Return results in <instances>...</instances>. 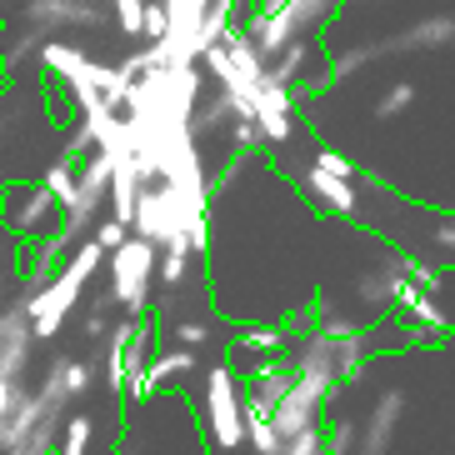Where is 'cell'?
Segmentation results:
<instances>
[{
    "instance_id": "cell-20",
    "label": "cell",
    "mask_w": 455,
    "mask_h": 455,
    "mask_svg": "<svg viewBox=\"0 0 455 455\" xmlns=\"http://www.w3.org/2000/svg\"><path fill=\"white\" fill-rule=\"evenodd\" d=\"M175 340L196 350V346H205V340H211V325H205V321H180V325H175Z\"/></svg>"
},
{
    "instance_id": "cell-1",
    "label": "cell",
    "mask_w": 455,
    "mask_h": 455,
    "mask_svg": "<svg viewBox=\"0 0 455 455\" xmlns=\"http://www.w3.org/2000/svg\"><path fill=\"white\" fill-rule=\"evenodd\" d=\"M445 45H455V11L445 15H426V20H411V26H401L395 36H375V41L365 45H350V51H335L331 60H325V76L331 81H346V76H355V70H365L371 60H380V55H415V51H445Z\"/></svg>"
},
{
    "instance_id": "cell-17",
    "label": "cell",
    "mask_w": 455,
    "mask_h": 455,
    "mask_svg": "<svg viewBox=\"0 0 455 455\" xmlns=\"http://www.w3.org/2000/svg\"><path fill=\"white\" fill-rule=\"evenodd\" d=\"M190 275V251H161V281L180 285Z\"/></svg>"
},
{
    "instance_id": "cell-19",
    "label": "cell",
    "mask_w": 455,
    "mask_h": 455,
    "mask_svg": "<svg viewBox=\"0 0 455 455\" xmlns=\"http://www.w3.org/2000/svg\"><path fill=\"white\" fill-rule=\"evenodd\" d=\"M95 241L106 245V251L125 245V241H131V220H121V215H110V220H100V230H95Z\"/></svg>"
},
{
    "instance_id": "cell-13",
    "label": "cell",
    "mask_w": 455,
    "mask_h": 455,
    "mask_svg": "<svg viewBox=\"0 0 455 455\" xmlns=\"http://www.w3.org/2000/svg\"><path fill=\"white\" fill-rule=\"evenodd\" d=\"M415 100H420V85H415V81L386 85V91H380V100H375V121H401Z\"/></svg>"
},
{
    "instance_id": "cell-21",
    "label": "cell",
    "mask_w": 455,
    "mask_h": 455,
    "mask_svg": "<svg viewBox=\"0 0 455 455\" xmlns=\"http://www.w3.org/2000/svg\"><path fill=\"white\" fill-rule=\"evenodd\" d=\"M430 245L455 255V220H435V226H430Z\"/></svg>"
},
{
    "instance_id": "cell-7",
    "label": "cell",
    "mask_w": 455,
    "mask_h": 455,
    "mask_svg": "<svg viewBox=\"0 0 455 455\" xmlns=\"http://www.w3.org/2000/svg\"><path fill=\"white\" fill-rule=\"evenodd\" d=\"M300 186H306V196L321 205L325 215H340V220H355V215H361V186L346 180V175H331L310 161L306 171H300Z\"/></svg>"
},
{
    "instance_id": "cell-18",
    "label": "cell",
    "mask_w": 455,
    "mask_h": 455,
    "mask_svg": "<svg viewBox=\"0 0 455 455\" xmlns=\"http://www.w3.org/2000/svg\"><path fill=\"white\" fill-rule=\"evenodd\" d=\"M165 30H171L165 0H146V41H165Z\"/></svg>"
},
{
    "instance_id": "cell-10",
    "label": "cell",
    "mask_w": 455,
    "mask_h": 455,
    "mask_svg": "<svg viewBox=\"0 0 455 455\" xmlns=\"http://www.w3.org/2000/svg\"><path fill=\"white\" fill-rule=\"evenodd\" d=\"M405 411V395L401 390H386L380 401H375V415L371 426H365V441H361V455H386L390 451V435H395V420Z\"/></svg>"
},
{
    "instance_id": "cell-8",
    "label": "cell",
    "mask_w": 455,
    "mask_h": 455,
    "mask_svg": "<svg viewBox=\"0 0 455 455\" xmlns=\"http://www.w3.org/2000/svg\"><path fill=\"white\" fill-rule=\"evenodd\" d=\"M26 26L30 30H100L106 26V11L100 5H91V0H30L26 5Z\"/></svg>"
},
{
    "instance_id": "cell-2",
    "label": "cell",
    "mask_w": 455,
    "mask_h": 455,
    "mask_svg": "<svg viewBox=\"0 0 455 455\" xmlns=\"http://www.w3.org/2000/svg\"><path fill=\"white\" fill-rule=\"evenodd\" d=\"M161 275V245L146 241V235H131L125 245L110 251V295L121 300L131 315L146 310V295H150V281Z\"/></svg>"
},
{
    "instance_id": "cell-12",
    "label": "cell",
    "mask_w": 455,
    "mask_h": 455,
    "mask_svg": "<svg viewBox=\"0 0 455 455\" xmlns=\"http://www.w3.org/2000/svg\"><path fill=\"white\" fill-rule=\"evenodd\" d=\"M196 365H201V361H196V350H190V346H180V350H161V355H156V361L146 365V395H150L156 386H165V380H175V375H190Z\"/></svg>"
},
{
    "instance_id": "cell-5",
    "label": "cell",
    "mask_w": 455,
    "mask_h": 455,
    "mask_svg": "<svg viewBox=\"0 0 455 455\" xmlns=\"http://www.w3.org/2000/svg\"><path fill=\"white\" fill-rule=\"evenodd\" d=\"M41 60H45V70H51L55 81H66L70 85V95H76V106H81V116H100V110H116L100 95V85H95V60L81 51V45H66V41H45L41 45Z\"/></svg>"
},
{
    "instance_id": "cell-3",
    "label": "cell",
    "mask_w": 455,
    "mask_h": 455,
    "mask_svg": "<svg viewBox=\"0 0 455 455\" xmlns=\"http://www.w3.org/2000/svg\"><path fill=\"white\" fill-rule=\"evenodd\" d=\"M100 255H106V245H100V241H85L81 251H76V260H70V270H60L51 291H41V295H36V300L26 306V310H30V321H36V331H41V335H51L55 325L66 321V310L76 306V300H81V285L91 281L95 266H100Z\"/></svg>"
},
{
    "instance_id": "cell-6",
    "label": "cell",
    "mask_w": 455,
    "mask_h": 455,
    "mask_svg": "<svg viewBox=\"0 0 455 455\" xmlns=\"http://www.w3.org/2000/svg\"><path fill=\"white\" fill-rule=\"evenodd\" d=\"M295 106H300V95L266 70V85H260V100H255V121H260L266 146H291L295 140Z\"/></svg>"
},
{
    "instance_id": "cell-4",
    "label": "cell",
    "mask_w": 455,
    "mask_h": 455,
    "mask_svg": "<svg viewBox=\"0 0 455 455\" xmlns=\"http://www.w3.org/2000/svg\"><path fill=\"white\" fill-rule=\"evenodd\" d=\"M205 411H211V435L220 451H235L245 441V386L230 365H211L205 375Z\"/></svg>"
},
{
    "instance_id": "cell-15",
    "label": "cell",
    "mask_w": 455,
    "mask_h": 455,
    "mask_svg": "<svg viewBox=\"0 0 455 455\" xmlns=\"http://www.w3.org/2000/svg\"><path fill=\"white\" fill-rule=\"evenodd\" d=\"M310 161L321 165V171H331V175H346V180H365V171L355 161H350L346 150H335V146H315V156Z\"/></svg>"
},
{
    "instance_id": "cell-11",
    "label": "cell",
    "mask_w": 455,
    "mask_h": 455,
    "mask_svg": "<svg viewBox=\"0 0 455 455\" xmlns=\"http://www.w3.org/2000/svg\"><path fill=\"white\" fill-rule=\"evenodd\" d=\"M235 346L245 355H255V361H266V355H285L291 350V335H285V325H245L235 335Z\"/></svg>"
},
{
    "instance_id": "cell-9",
    "label": "cell",
    "mask_w": 455,
    "mask_h": 455,
    "mask_svg": "<svg viewBox=\"0 0 455 455\" xmlns=\"http://www.w3.org/2000/svg\"><path fill=\"white\" fill-rule=\"evenodd\" d=\"M55 205H60V201L45 190V180H41V186H11V190H5V226L26 230V235H41Z\"/></svg>"
},
{
    "instance_id": "cell-14",
    "label": "cell",
    "mask_w": 455,
    "mask_h": 455,
    "mask_svg": "<svg viewBox=\"0 0 455 455\" xmlns=\"http://www.w3.org/2000/svg\"><path fill=\"white\" fill-rule=\"evenodd\" d=\"M41 180H45V190H51L55 201H60V211L81 196V171H76V161H66V156H60V161L41 175Z\"/></svg>"
},
{
    "instance_id": "cell-16",
    "label": "cell",
    "mask_w": 455,
    "mask_h": 455,
    "mask_svg": "<svg viewBox=\"0 0 455 455\" xmlns=\"http://www.w3.org/2000/svg\"><path fill=\"white\" fill-rule=\"evenodd\" d=\"M331 435H325V426H310L300 430V435H285V455H331Z\"/></svg>"
}]
</instances>
